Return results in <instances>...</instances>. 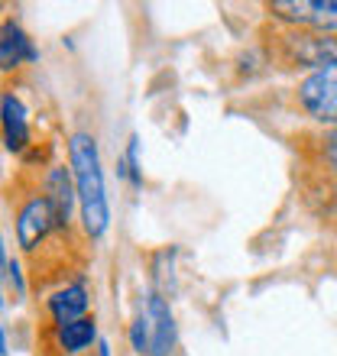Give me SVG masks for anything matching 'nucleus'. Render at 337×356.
I'll use <instances>...</instances> for the list:
<instances>
[{
    "instance_id": "obj_1",
    "label": "nucleus",
    "mask_w": 337,
    "mask_h": 356,
    "mask_svg": "<svg viewBox=\"0 0 337 356\" xmlns=\"http://www.w3.org/2000/svg\"><path fill=\"white\" fill-rule=\"evenodd\" d=\"M68 159H72V175H75L81 227L91 240H97L107 230V220H111V204H107V191H104L97 140H94L91 133H75L72 143H68Z\"/></svg>"
},
{
    "instance_id": "obj_2",
    "label": "nucleus",
    "mask_w": 337,
    "mask_h": 356,
    "mask_svg": "<svg viewBox=\"0 0 337 356\" xmlns=\"http://www.w3.org/2000/svg\"><path fill=\"white\" fill-rule=\"evenodd\" d=\"M289 107L318 130L337 127V62L315 68L289 88Z\"/></svg>"
},
{
    "instance_id": "obj_3",
    "label": "nucleus",
    "mask_w": 337,
    "mask_h": 356,
    "mask_svg": "<svg viewBox=\"0 0 337 356\" xmlns=\"http://www.w3.org/2000/svg\"><path fill=\"white\" fill-rule=\"evenodd\" d=\"M133 350H140L146 356H168L175 347V318L172 308L162 295H150L146 308L140 311V318L133 321L130 330Z\"/></svg>"
},
{
    "instance_id": "obj_4",
    "label": "nucleus",
    "mask_w": 337,
    "mask_h": 356,
    "mask_svg": "<svg viewBox=\"0 0 337 356\" xmlns=\"http://www.w3.org/2000/svg\"><path fill=\"white\" fill-rule=\"evenodd\" d=\"M266 13L292 29L337 36V0H272Z\"/></svg>"
},
{
    "instance_id": "obj_5",
    "label": "nucleus",
    "mask_w": 337,
    "mask_h": 356,
    "mask_svg": "<svg viewBox=\"0 0 337 356\" xmlns=\"http://www.w3.org/2000/svg\"><path fill=\"white\" fill-rule=\"evenodd\" d=\"M52 230H58V217L46 195H33L17 207V243L33 253Z\"/></svg>"
},
{
    "instance_id": "obj_6",
    "label": "nucleus",
    "mask_w": 337,
    "mask_h": 356,
    "mask_svg": "<svg viewBox=\"0 0 337 356\" xmlns=\"http://www.w3.org/2000/svg\"><path fill=\"white\" fill-rule=\"evenodd\" d=\"M0 127H3V143L10 152H23L29 146L26 111H23V101L10 91L0 97Z\"/></svg>"
},
{
    "instance_id": "obj_7",
    "label": "nucleus",
    "mask_w": 337,
    "mask_h": 356,
    "mask_svg": "<svg viewBox=\"0 0 337 356\" xmlns=\"http://www.w3.org/2000/svg\"><path fill=\"white\" fill-rule=\"evenodd\" d=\"M46 197L49 204H52V211H56L58 217V230L62 227H68V217H72V204H75V191H72V175H68V169H62V165H56V169H49L46 175Z\"/></svg>"
},
{
    "instance_id": "obj_8",
    "label": "nucleus",
    "mask_w": 337,
    "mask_h": 356,
    "mask_svg": "<svg viewBox=\"0 0 337 356\" xmlns=\"http://www.w3.org/2000/svg\"><path fill=\"white\" fill-rule=\"evenodd\" d=\"M88 289H84L81 282L78 285H65L62 291H56L52 298H49V311H52V318L56 324H68V321H78L84 318V311H88Z\"/></svg>"
},
{
    "instance_id": "obj_9",
    "label": "nucleus",
    "mask_w": 337,
    "mask_h": 356,
    "mask_svg": "<svg viewBox=\"0 0 337 356\" xmlns=\"http://www.w3.org/2000/svg\"><path fill=\"white\" fill-rule=\"evenodd\" d=\"M19 62H36V49L29 42L17 19H7L3 26V52H0V68H17Z\"/></svg>"
},
{
    "instance_id": "obj_10",
    "label": "nucleus",
    "mask_w": 337,
    "mask_h": 356,
    "mask_svg": "<svg viewBox=\"0 0 337 356\" xmlns=\"http://www.w3.org/2000/svg\"><path fill=\"white\" fill-rule=\"evenodd\" d=\"M94 340H97V321H94V314H84V318L68 321V324L58 327V343H62L65 353H81V350L91 347Z\"/></svg>"
},
{
    "instance_id": "obj_11",
    "label": "nucleus",
    "mask_w": 337,
    "mask_h": 356,
    "mask_svg": "<svg viewBox=\"0 0 337 356\" xmlns=\"http://www.w3.org/2000/svg\"><path fill=\"white\" fill-rule=\"evenodd\" d=\"M311 140V159L324 175L337 178V127H328V130H315L308 133Z\"/></svg>"
},
{
    "instance_id": "obj_12",
    "label": "nucleus",
    "mask_w": 337,
    "mask_h": 356,
    "mask_svg": "<svg viewBox=\"0 0 337 356\" xmlns=\"http://www.w3.org/2000/svg\"><path fill=\"white\" fill-rule=\"evenodd\" d=\"M130 175H133V185H140L143 181V175H140V140L136 136H130Z\"/></svg>"
},
{
    "instance_id": "obj_13",
    "label": "nucleus",
    "mask_w": 337,
    "mask_h": 356,
    "mask_svg": "<svg viewBox=\"0 0 337 356\" xmlns=\"http://www.w3.org/2000/svg\"><path fill=\"white\" fill-rule=\"evenodd\" d=\"M0 356H7V337H3V327H0Z\"/></svg>"
},
{
    "instance_id": "obj_14",
    "label": "nucleus",
    "mask_w": 337,
    "mask_h": 356,
    "mask_svg": "<svg viewBox=\"0 0 337 356\" xmlns=\"http://www.w3.org/2000/svg\"><path fill=\"white\" fill-rule=\"evenodd\" d=\"M0 266H10V259H7V250H3V240H0Z\"/></svg>"
},
{
    "instance_id": "obj_15",
    "label": "nucleus",
    "mask_w": 337,
    "mask_h": 356,
    "mask_svg": "<svg viewBox=\"0 0 337 356\" xmlns=\"http://www.w3.org/2000/svg\"><path fill=\"white\" fill-rule=\"evenodd\" d=\"M0 52H3V29H0Z\"/></svg>"
}]
</instances>
